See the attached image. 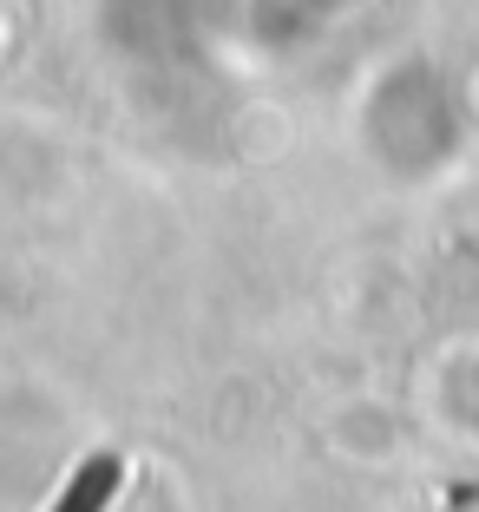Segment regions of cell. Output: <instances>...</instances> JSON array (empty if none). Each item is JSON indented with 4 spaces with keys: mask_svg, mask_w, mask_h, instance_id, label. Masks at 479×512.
Masks as SVG:
<instances>
[{
    "mask_svg": "<svg viewBox=\"0 0 479 512\" xmlns=\"http://www.w3.org/2000/svg\"><path fill=\"white\" fill-rule=\"evenodd\" d=\"M119 473H125V467L112 460V453L86 460V467H79V480L60 493V506H53V512H99L105 499H112V486H119Z\"/></svg>",
    "mask_w": 479,
    "mask_h": 512,
    "instance_id": "6da1fadb",
    "label": "cell"
}]
</instances>
